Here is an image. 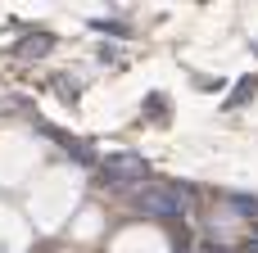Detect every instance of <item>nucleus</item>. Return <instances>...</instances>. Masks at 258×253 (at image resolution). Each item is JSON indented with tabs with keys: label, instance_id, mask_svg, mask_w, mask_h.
<instances>
[{
	"label": "nucleus",
	"instance_id": "4",
	"mask_svg": "<svg viewBox=\"0 0 258 253\" xmlns=\"http://www.w3.org/2000/svg\"><path fill=\"white\" fill-rule=\"evenodd\" d=\"M249 91H258V81H254V77H249V81H240V86H236V95H231V100H227V104H240V100H245V95H249Z\"/></svg>",
	"mask_w": 258,
	"mask_h": 253
},
{
	"label": "nucleus",
	"instance_id": "3",
	"mask_svg": "<svg viewBox=\"0 0 258 253\" xmlns=\"http://www.w3.org/2000/svg\"><path fill=\"white\" fill-rule=\"evenodd\" d=\"M50 45H54V36H50V32H32V36H23L18 54H23V59H41V54H50Z\"/></svg>",
	"mask_w": 258,
	"mask_h": 253
},
{
	"label": "nucleus",
	"instance_id": "1",
	"mask_svg": "<svg viewBox=\"0 0 258 253\" xmlns=\"http://www.w3.org/2000/svg\"><path fill=\"white\" fill-rule=\"evenodd\" d=\"M190 204H195V195L186 186H145L136 195V208L145 217H186Z\"/></svg>",
	"mask_w": 258,
	"mask_h": 253
},
{
	"label": "nucleus",
	"instance_id": "2",
	"mask_svg": "<svg viewBox=\"0 0 258 253\" xmlns=\"http://www.w3.org/2000/svg\"><path fill=\"white\" fill-rule=\"evenodd\" d=\"M100 172H104V181L109 186H136V181H145V172H150V163L145 158H136V154H109L104 163H100Z\"/></svg>",
	"mask_w": 258,
	"mask_h": 253
}]
</instances>
